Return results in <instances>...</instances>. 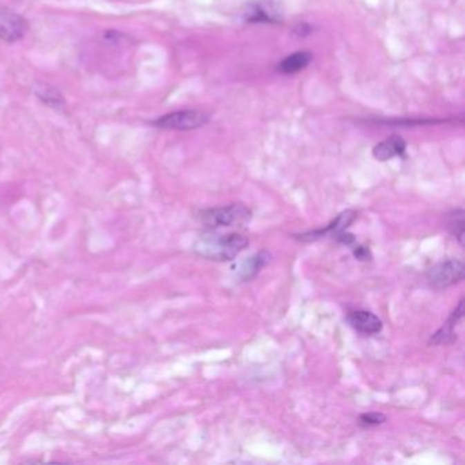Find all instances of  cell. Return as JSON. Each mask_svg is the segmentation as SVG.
<instances>
[{
	"label": "cell",
	"instance_id": "9c48e42d",
	"mask_svg": "<svg viewBox=\"0 0 465 465\" xmlns=\"http://www.w3.org/2000/svg\"><path fill=\"white\" fill-rule=\"evenodd\" d=\"M406 148H407V144L400 135H392L374 146L372 155L378 161H388L393 157L404 155Z\"/></svg>",
	"mask_w": 465,
	"mask_h": 465
},
{
	"label": "cell",
	"instance_id": "5b68a950",
	"mask_svg": "<svg viewBox=\"0 0 465 465\" xmlns=\"http://www.w3.org/2000/svg\"><path fill=\"white\" fill-rule=\"evenodd\" d=\"M28 30L29 22L23 15L0 7V41L17 43L26 36Z\"/></svg>",
	"mask_w": 465,
	"mask_h": 465
},
{
	"label": "cell",
	"instance_id": "2e32d148",
	"mask_svg": "<svg viewBox=\"0 0 465 465\" xmlns=\"http://www.w3.org/2000/svg\"><path fill=\"white\" fill-rule=\"evenodd\" d=\"M295 32H296L299 36H307L311 32V28L307 23H301V25L295 29Z\"/></svg>",
	"mask_w": 465,
	"mask_h": 465
},
{
	"label": "cell",
	"instance_id": "ba28073f",
	"mask_svg": "<svg viewBox=\"0 0 465 465\" xmlns=\"http://www.w3.org/2000/svg\"><path fill=\"white\" fill-rule=\"evenodd\" d=\"M463 312H464V301L462 299L457 305V307L452 312V315L449 316V319L446 321V323L433 334L430 343L434 345H442V344H449L452 341H455V328L456 325L460 322V319L463 318Z\"/></svg>",
	"mask_w": 465,
	"mask_h": 465
},
{
	"label": "cell",
	"instance_id": "7a4b0ae2",
	"mask_svg": "<svg viewBox=\"0 0 465 465\" xmlns=\"http://www.w3.org/2000/svg\"><path fill=\"white\" fill-rule=\"evenodd\" d=\"M252 211L242 204H234L228 207L205 209L198 214V218L204 227L209 229H218L224 227H234L249 221Z\"/></svg>",
	"mask_w": 465,
	"mask_h": 465
},
{
	"label": "cell",
	"instance_id": "52a82bcc",
	"mask_svg": "<svg viewBox=\"0 0 465 465\" xmlns=\"http://www.w3.org/2000/svg\"><path fill=\"white\" fill-rule=\"evenodd\" d=\"M348 323L363 334H377L382 330V321L372 312L367 310L351 311L347 315Z\"/></svg>",
	"mask_w": 465,
	"mask_h": 465
},
{
	"label": "cell",
	"instance_id": "6da1fadb",
	"mask_svg": "<svg viewBox=\"0 0 465 465\" xmlns=\"http://www.w3.org/2000/svg\"><path fill=\"white\" fill-rule=\"evenodd\" d=\"M249 246V239L245 235L231 234H204L193 246L198 257L210 260H232Z\"/></svg>",
	"mask_w": 465,
	"mask_h": 465
},
{
	"label": "cell",
	"instance_id": "7c38bea8",
	"mask_svg": "<svg viewBox=\"0 0 465 465\" xmlns=\"http://www.w3.org/2000/svg\"><path fill=\"white\" fill-rule=\"evenodd\" d=\"M446 224H448V229L450 231V234L463 246L464 245V210L456 209L452 213H449L446 218Z\"/></svg>",
	"mask_w": 465,
	"mask_h": 465
},
{
	"label": "cell",
	"instance_id": "5bb4252c",
	"mask_svg": "<svg viewBox=\"0 0 465 465\" xmlns=\"http://www.w3.org/2000/svg\"><path fill=\"white\" fill-rule=\"evenodd\" d=\"M386 421V416L379 412H367L359 416V424L364 428L379 426Z\"/></svg>",
	"mask_w": 465,
	"mask_h": 465
},
{
	"label": "cell",
	"instance_id": "8fae6325",
	"mask_svg": "<svg viewBox=\"0 0 465 465\" xmlns=\"http://www.w3.org/2000/svg\"><path fill=\"white\" fill-rule=\"evenodd\" d=\"M270 254L266 252H260L256 254L254 257H250L247 260H245L240 267H239V277L243 281H249L254 278L259 273V270L269 262Z\"/></svg>",
	"mask_w": 465,
	"mask_h": 465
},
{
	"label": "cell",
	"instance_id": "277c9868",
	"mask_svg": "<svg viewBox=\"0 0 465 465\" xmlns=\"http://www.w3.org/2000/svg\"><path fill=\"white\" fill-rule=\"evenodd\" d=\"M209 120V115L201 111L196 109H184V111H176L172 113H167L155 120V127L165 129V130H194L204 124H207Z\"/></svg>",
	"mask_w": 465,
	"mask_h": 465
},
{
	"label": "cell",
	"instance_id": "30bf717a",
	"mask_svg": "<svg viewBox=\"0 0 465 465\" xmlns=\"http://www.w3.org/2000/svg\"><path fill=\"white\" fill-rule=\"evenodd\" d=\"M312 55L310 52L299 51L291 53L285 59L280 61L277 66V70L283 74H296L302 70H305L310 64Z\"/></svg>",
	"mask_w": 465,
	"mask_h": 465
},
{
	"label": "cell",
	"instance_id": "3957f363",
	"mask_svg": "<svg viewBox=\"0 0 465 465\" xmlns=\"http://www.w3.org/2000/svg\"><path fill=\"white\" fill-rule=\"evenodd\" d=\"M465 265L460 259H446L427 272V281L437 290H445L464 280Z\"/></svg>",
	"mask_w": 465,
	"mask_h": 465
},
{
	"label": "cell",
	"instance_id": "9a60e30c",
	"mask_svg": "<svg viewBox=\"0 0 465 465\" xmlns=\"http://www.w3.org/2000/svg\"><path fill=\"white\" fill-rule=\"evenodd\" d=\"M355 257L358 259H361V260H367V259L371 258V254H370V252L366 249V247H358L357 250H355Z\"/></svg>",
	"mask_w": 465,
	"mask_h": 465
},
{
	"label": "cell",
	"instance_id": "8992f818",
	"mask_svg": "<svg viewBox=\"0 0 465 465\" xmlns=\"http://www.w3.org/2000/svg\"><path fill=\"white\" fill-rule=\"evenodd\" d=\"M355 211L352 210H345L343 213H340L336 220L328 225L326 228H322V229H315V231H310V232H306V234H301V235H296L295 238L302 240V242H312V240H316L319 238H323V236H328V235H332V236H337L339 234L344 232L350 224L355 220Z\"/></svg>",
	"mask_w": 465,
	"mask_h": 465
},
{
	"label": "cell",
	"instance_id": "4fadbf2b",
	"mask_svg": "<svg viewBox=\"0 0 465 465\" xmlns=\"http://www.w3.org/2000/svg\"><path fill=\"white\" fill-rule=\"evenodd\" d=\"M35 93H36V96H37L41 102H44V103H47L48 105H51V106L59 108V106L63 105V97H61V95H60L53 86H50V85H47V84H46V85L41 84L40 86H36Z\"/></svg>",
	"mask_w": 465,
	"mask_h": 465
}]
</instances>
